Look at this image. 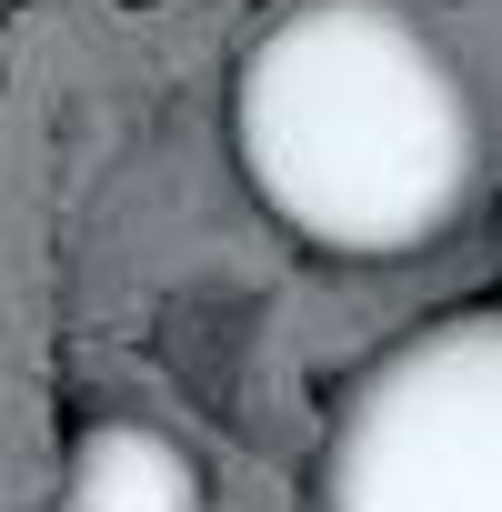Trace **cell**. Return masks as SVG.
<instances>
[{
	"instance_id": "cell-1",
	"label": "cell",
	"mask_w": 502,
	"mask_h": 512,
	"mask_svg": "<svg viewBox=\"0 0 502 512\" xmlns=\"http://www.w3.org/2000/svg\"><path fill=\"white\" fill-rule=\"evenodd\" d=\"M241 171L342 262L432 251L482 201V101L402 0H292L231 81Z\"/></svg>"
},
{
	"instance_id": "cell-2",
	"label": "cell",
	"mask_w": 502,
	"mask_h": 512,
	"mask_svg": "<svg viewBox=\"0 0 502 512\" xmlns=\"http://www.w3.org/2000/svg\"><path fill=\"white\" fill-rule=\"evenodd\" d=\"M302 512H502V312L382 342L332 402Z\"/></svg>"
},
{
	"instance_id": "cell-3",
	"label": "cell",
	"mask_w": 502,
	"mask_h": 512,
	"mask_svg": "<svg viewBox=\"0 0 502 512\" xmlns=\"http://www.w3.org/2000/svg\"><path fill=\"white\" fill-rule=\"evenodd\" d=\"M201 462L161 432V422H91L61 462V502L51 512H201Z\"/></svg>"
}]
</instances>
